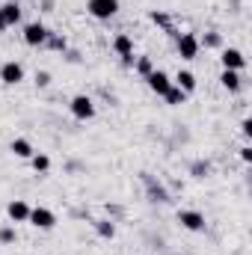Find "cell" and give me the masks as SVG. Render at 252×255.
I'll return each instance as SVG.
<instances>
[{
  "label": "cell",
  "mask_w": 252,
  "mask_h": 255,
  "mask_svg": "<svg viewBox=\"0 0 252 255\" xmlns=\"http://www.w3.org/2000/svg\"><path fill=\"white\" fill-rule=\"evenodd\" d=\"M86 9H89L92 18H98V21H110V18L119 12V0H89Z\"/></svg>",
  "instance_id": "6da1fadb"
},
{
  "label": "cell",
  "mask_w": 252,
  "mask_h": 255,
  "mask_svg": "<svg viewBox=\"0 0 252 255\" xmlns=\"http://www.w3.org/2000/svg\"><path fill=\"white\" fill-rule=\"evenodd\" d=\"M27 223H30V226H36V229H42V232H48V229H54V226H57V214H54L51 208H30Z\"/></svg>",
  "instance_id": "7a4b0ae2"
},
{
  "label": "cell",
  "mask_w": 252,
  "mask_h": 255,
  "mask_svg": "<svg viewBox=\"0 0 252 255\" xmlns=\"http://www.w3.org/2000/svg\"><path fill=\"white\" fill-rule=\"evenodd\" d=\"M48 36H51V30H48L42 21H33V24H27V27H24V42H27L30 48L45 45V42H48Z\"/></svg>",
  "instance_id": "3957f363"
},
{
  "label": "cell",
  "mask_w": 252,
  "mask_h": 255,
  "mask_svg": "<svg viewBox=\"0 0 252 255\" xmlns=\"http://www.w3.org/2000/svg\"><path fill=\"white\" fill-rule=\"evenodd\" d=\"M68 107H71V116H74V119H80V122H86V119H92V116H95V104H92V98H89V95H74Z\"/></svg>",
  "instance_id": "277c9868"
},
{
  "label": "cell",
  "mask_w": 252,
  "mask_h": 255,
  "mask_svg": "<svg viewBox=\"0 0 252 255\" xmlns=\"http://www.w3.org/2000/svg\"><path fill=\"white\" fill-rule=\"evenodd\" d=\"M199 48H202V42L193 33H181L178 36V54H181V60H196L199 57Z\"/></svg>",
  "instance_id": "5b68a950"
},
{
  "label": "cell",
  "mask_w": 252,
  "mask_h": 255,
  "mask_svg": "<svg viewBox=\"0 0 252 255\" xmlns=\"http://www.w3.org/2000/svg\"><path fill=\"white\" fill-rule=\"evenodd\" d=\"M0 80L6 83V86H18L21 80H24V65L21 63H3L0 65Z\"/></svg>",
  "instance_id": "8992f818"
},
{
  "label": "cell",
  "mask_w": 252,
  "mask_h": 255,
  "mask_svg": "<svg viewBox=\"0 0 252 255\" xmlns=\"http://www.w3.org/2000/svg\"><path fill=\"white\" fill-rule=\"evenodd\" d=\"M113 51L122 57V63L125 65H133V42H130L127 33H119V36L113 39Z\"/></svg>",
  "instance_id": "52a82bcc"
},
{
  "label": "cell",
  "mask_w": 252,
  "mask_h": 255,
  "mask_svg": "<svg viewBox=\"0 0 252 255\" xmlns=\"http://www.w3.org/2000/svg\"><path fill=\"white\" fill-rule=\"evenodd\" d=\"M145 80H148V89H151L154 95H160V98H163V95L169 92V86H172V80H169L166 71H151Z\"/></svg>",
  "instance_id": "ba28073f"
},
{
  "label": "cell",
  "mask_w": 252,
  "mask_h": 255,
  "mask_svg": "<svg viewBox=\"0 0 252 255\" xmlns=\"http://www.w3.org/2000/svg\"><path fill=\"white\" fill-rule=\"evenodd\" d=\"M220 63H223V68H229V71H241V68L247 65V57H244L238 48H226V51L220 54Z\"/></svg>",
  "instance_id": "9c48e42d"
},
{
  "label": "cell",
  "mask_w": 252,
  "mask_h": 255,
  "mask_svg": "<svg viewBox=\"0 0 252 255\" xmlns=\"http://www.w3.org/2000/svg\"><path fill=\"white\" fill-rule=\"evenodd\" d=\"M178 223L187 232H205V217L199 211H178Z\"/></svg>",
  "instance_id": "30bf717a"
},
{
  "label": "cell",
  "mask_w": 252,
  "mask_h": 255,
  "mask_svg": "<svg viewBox=\"0 0 252 255\" xmlns=\"http://www.w3.org/2000/svg\"><path fill=\"white\" fill-rule=\"evenodd\" d=\"M6 214H9L12 223H27V217H30V205H27L24 199H15V202H9Z\"/></svg>",
  "instance_id": "8fae6325"
},
{
  "label": "cell",
  "mask_w": 252,
  "mask_h": 255,
  "mask_svg": "<svg viewBox=\"0 0 252 255\" xmlns=\"http://www.w3.org/2000/svg\"><path fill=\"white\" fill-rule=\"evenodd\" d=\"M9 148H12V154H15V157H21V160H30V157L36 154V151H33V145H30V139H24V136L12 139V145H9Z\"/></svg>",
  "instance_id": "7c38bea8"
},
{
  "label": "cell",
  "mask_w": 252,
  "mask_h": 255,
  "mask_svg": "<svg viewBox=\"0 0 252 255\" xmlns=\"http://www.w3.org/2000/svg\"><path fill=\"white\" fill-rule=\"evenodd\" d=\"M220 83H223L229 92H238V89L244 86V80H241V71H229V68H223V74H220Z\"/></svg>",
  "instance_id": "4fadbf2b"
},
{
  "label": "cell",
  "mask_w": 252,
  "mask_h": 255,
  "mask_svg": "<svg viewBox=\"0 0 252 255\" xmlns=\"http://www.w3.org/2000/svg\"><path fill=\"white\" fill-rule=\"evenodd\" d=\"M175 86L190 95V92L196 89V74H193V71H178V74H175Z\"/></svg>",
  "instance_id": "5bb4252c"
},
{
  "label": "cell",
  "mask_w": 252,
  "mask_h": 255,
  "mask_svg": "<svg viewBox=\"0 0 252 255\" xmlns=\"http://www.w3.org/2000/svg\"><path fill=\"white\" fill-rule=\"evenodd\" d=\"M0 12H3V18H6V24H9V27L21 21V6H18V3H3V6H0Z\"/></svg>",
  "instance_id": "9a60e30c"
},
{
  "label": "cell",
  "mask_w": 252,
  "mask_h": 255,
  "mask_svg": "<svg viewBox=\"0 0 252 255\" xmlns=\"http://www.w3.org/2000/svg\"><path fill=\"white\" fill-rule=\"evenodd\" d=\"M163 98H166V104H172V107H178V104H184V101H187V92H181V89H178V86L172 83V86H169V92H166Z\"/></svg>",
  "instance_id": "2e32d148"
},
{
  "label": "cell",
  "mask_w": 252,
  "mask_h": 255,
  "mask_svg": "<svg viewBox=\"0 0 252 255\" xmlns=\"http://www.w3.org/2000/svg\"><path fill=\"white\" fill-rule=\"evenodd\" d=\"M30 163H33L36 172H48V169H51V157H48V154H33Z\"/></svg>",
  "instance_id": "e0dca14e"
},
{
  "label": "cell",
  "mask_w": 252,
  "mask_h": 255,
  "mask_svg": "<svg viewBox=\"0 0 252 255\" xmlns=\"http://www.w3.org/2000/svg\"><path fill=\"white\" fill-rule=\"evenodd\" d=\"M95 229H98V235H101V238H113V235H116V226H113L110 220H98V223H95Z\"/></svg>",
  "instance_id": "ac0fdd59"
},
{
  "label": "cell",
  "mask_w": 252,
  "mask_h": 255,
  "mask_svg": "<svg viewBox=\"0 0 252 255\" xmlns=\"http://www.w3.org/2000/svg\"><path fill=\"white\" fill-rule=\"evenodd\" d=\"M133 68H136L142 77H148V74L154 71V65H151V60H148V57H139V60H133Z\"/></svg>",
  "instance_id": "d6986e66"
},
{
  "label": "cell",
  "mask_w": 252,
  "mask_h": 255,
  "mask_svg": "<svg viewBox=\"0 0 252 255\" xmlns=\"http://www.w3.org/2000/svg\"><path fill=\"white\" fill-rule=\"evenodd\" d=\"M45 45H51L54 51H65V48H68V42H65V36H54V33L48 36V42H45Z\"/></svg>",
  "instance_id": "ffe728a7"
},
{
  "label": "cell",
  "mask_w": 252,
  "mask_h": 255,
  "mask_svg": "<svg viewBox=\"0 0 252 255\" xmlns=\"http://www.w3.org/2000/svg\"><path fill=\"white\" fill-rule=\"evenodd\" d=\"M0 244H15V229H0Z\"/></svg>",
  "instance_id": "44dd1931"
},
{
  "label": "cell",
  "mask_w": 252,
  "mask_h": 255,
  "mask_svg": "<svg viewBox=\"0 0 252 255\" xmlns=\"http://www.w3.org/2000/svg\"><path fill=\"white\" fill-rule=\"evenodd\" d=\"M36 83H39V86H48V83H51V74H48V71H39V74H36Z\"/></svg>",
  "instance_id": "7402d4cb"
},
{
  "label": "cell",
  "mask_w": 252,
  "mask_h": 255,
  "mask_svg": "<svg viewBox=\"0 0 252 255\" xmlns=\"http://www.w3.org/2000/svg\"><path fill=\"white\" fill-rule=\"evenodd\" d=\"M241 133H244L247 139L252 136V122H250V119H244V122H241Z\"/></svg>",
  "instance_id": "603a6c76"
},
{
  "label": "cell",
  "mask_w": 252,
  "mask_h": 255,
  "mask_svg": "<svg viewBox=\"0 0 252 255\" xmlns=\"http://www.w3.org/2000/svg\"><path fill=\"white\" fill-rule=\"evenodd\" d=\"M241 160H244V163H252V148H250V145H244V148H241Z\"/></svg>",
  "instance_id": "cb8c5ba5"
},
{
  "label": "cell",
  "mask_w": 252,
  "mask_h": 255,
  "mask_svg": "<svg viewBox=\"0 0 252 255\" xmlns=\"http://www.w3.org/2000/svg\"><path fill=\"white\" fill-rule=\"evenodd\" d=\"M205 45H208V48H217V45H220V36H217V33H211V36L205 39Z\"/></svg>",
  "instance_id": "d4e9b609"
},
{
  "label": "cell",
  "mask_w": 252,
  "mask_h": 255,
  "mask_svg": "<svg viewBox=\"0 0 252 255\" xmlns=\"http://www.w3.org/2000/svg\"><path fill=\"white\" fill-rule=\"evenodd\" d=\"M6 27H9V24H6V18H3V12H0V33H3Z\"/></svg>",
  "instance_id": "484cf974"
}]
</instances>
